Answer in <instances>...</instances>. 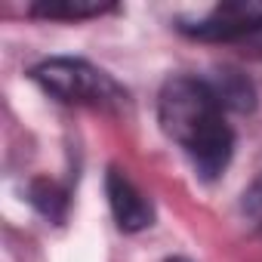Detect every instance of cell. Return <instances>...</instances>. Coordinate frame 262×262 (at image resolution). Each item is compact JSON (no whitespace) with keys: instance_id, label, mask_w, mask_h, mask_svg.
<instances>
[{"instance_id":"8992f818","label":"cell","mask_w":262,"mask_h":262,"mask_svg":"<svg viewBox=\"0 0 262 262\" xmlns=\"http://www.w3.org/2000/svg\"><path fill=\"white\" fill-rule=\"evenodd\" d=\"M213 83V90H216V96L222 99V105L225 108H250L253 105V90H250V83L241 77V74H234V71H225L219 80H210Z\"/></svg>"},{"instance_id":"6da1fadb","label":"cell","mask_w":262,"mask_h":262,"mask_svg":"<svg viewBox=\"0 0 262 262\" xmlns=\"http://www.w3.org/2000/svg\"><path fill=\"white\" fill-rule=\"evenodd\" d=\"M158 117L164 133L188 155L204 179H216L234 151V133L225 123V105L210 80L170 77L158 99Z\"/></svg>"},{"instance_id":"3957f363","label":"cell","mask_w":262,"mask_h":262,"mask_svg":"<svg viewBox=\"0 0 262 262\" xmlns=\"http://www.w3.org/2000/svg\"><path fill=\"white\" fill-rule=\"evenodd\" d=\"M185 34L198 40H241L256 31H262V4L256 0H228V4H216L207 16H201L191 25H182Z\"/></svg>"},{"instance_id":"ba28073f","label":"cell","mask_w":262,"mask_h":262,"mask_svg":"<svg viewBox=\"0 0 262 262\" xmlns=\"http://www.w3.org/2000/svg\"><path fill=\"white\" fill-rule=\"evenodd\" d=\"M170 262H188V259H170Z\"/></svg>"},{"instance_id":"277c9868","label":"cell","mask_w":262,"mask_h":262,"mask_svg":"<svg viewBox=\"0 0 262 262\" xmlns=\"http://www.w3.org/2000/svg\"><path fill=\"white\" fill-rule=\"evenodd\" d=\"M105 185H108L111 213H114V219L123 231H142V228L151 225V204L120 170H111Z\"/></svg>"},{"instance_id":"5b68a950","label":"cell","mask_w":262,"mask_h":262,"mask_svg":"<svg viewBox=\"0 0 262 262\" xmlns=\"http://www.w3.org/2000/svg\"><path fill=\"white\" fill-rule=\"evenodd\" d=\"M108 10H114V4H102V0H40L31 7V13L43 19H93Z\"/></svg>"},{"instance_id":"52a82bcc","label":"cell","mask_w":262,"mask_h":262,"mask_svg":"<svg viewBox=\"0 0 262 262\" xmlns=\"http://www.w3.org/2000/svg\"><path fill=\"white\" fill-rule=\"evenodd\" d=\"M244 216L253 225V231L262 234V176L244 191Z\"/></svg>"},{"instance_id":"7a4b0ae2","label":"cell","mask_w":262,"mask_h":262,"mask_svg":"<svg viewBox=\"0 0 262 262\" xmlns=\"http://www.w3.org/2000/svg\"><path fill=\"white\" fill-rule=\"evenodd\" d=\"M31 77L43 93L56 96L59 102H71V105H111L120 99L117 83L105 71H99L80 59L40 62L31 71Z\"/></svg>"}]
</instances>
